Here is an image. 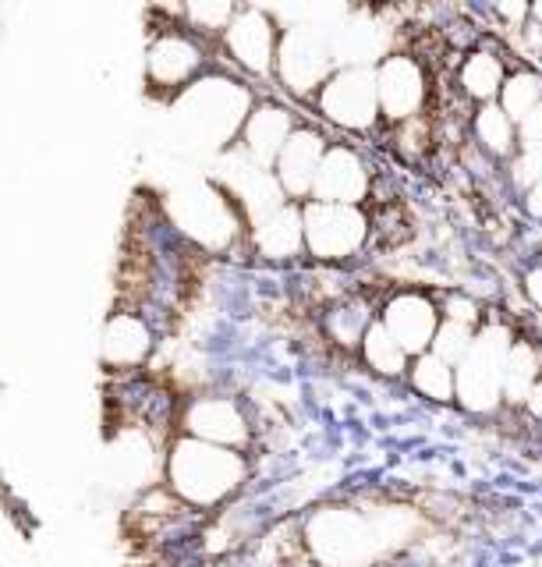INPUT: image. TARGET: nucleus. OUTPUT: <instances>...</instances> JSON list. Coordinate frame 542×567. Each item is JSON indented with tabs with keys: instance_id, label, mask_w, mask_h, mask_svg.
<instances>
[{
	"instance_id": "obj_6",
	"label": "nucleus",
	"mask_w": 542,
	"mask_h": 567,
	"mask_svg": "<svg viewBox=\"0 0 542 567\" xmlns=\"http://www.w3.org/2000/svg\"><path fill=\"white\" fill-rule=\"evenodd\" d=\"M330 64H334V50H330L326 35H320L312 25H294L277 43V75L291 89V93H316L330 79Z\"/></svg>"
},
{
	"instance_id": "obj_14",
	"label": "nucleus",
	"mask_w": 542,
	"mask_h": 567,
	"mask_svg": "<svg viewBox=\"0 0 542 567\" xmlns=\"http://www.w3.org/2000/svg\"><path fill=\"white\" fill-rule=\"evenodd\" d=\"M323 153H326V142L320 132L294 128L273 164L277 167L273 177H277V185H281V192L291 195V199H305V195H312V182H316Z\"/></svg>"
},
{
	"instance_id": "obj_27",
	"label": "nucleus",
	"mask_w": 542,
	"mask_h": 567,
	"mask_svg": "<svg viewBox=\"0 0 542 567\" xmlns=\"http://www.w3.org/2000/svg\"><path fill=\"white\" fill-rule=\"evenodd\" d=\"M188 18L196 25H202L199 32H220V29L231 25L234 8H227V4H202V8H188Z\"/></svg>"
},
{
	"instance_id": "obj_26",
	"label": "nucleus",
	"mask_w": 542,
	"mask_h": 567,
	"mask_svg": "<svg viewBox=\"0 0 542 567\" xmlns=\"http://www.w3.org/2000/svg\"><path fill=\"white\" fill-rule=\"evenodd\" d=\"M471 341H476V330H468V327H458V323H447V319H440V330H436L429 351H432L440 362L458 365V362L465 359V354H468Z\"/></svg>"
},
{
	"instance_id": "obj_7",
	"label": "nucleus",
	"mask_w": 542,
	"mask_h": 567,
	"mask_svg": "<svg viewBox=\"0 0 542 567\" xmlns=\"http://www.w3.org/2000/svg\"><path fill=\"white\" fill-rule=\"evenodd\" d=\"M320 106L326 121H334L337 128L365 132L373 128L379 117L376 100V75L369 68H344L337 75H330L320 89Z\"/></svg>"
},
{
	"instance_id": "obj_1",
	"label": "nucleus",
	"mask_w": 542,
	"mask_h": 567,
	"mask_svg": "<svg viewBox=\"0 0 542 567\" xmlns=\"http://www.w3.org/2000/svg\"><path fill=\"white\" fill-rule=\"evenodd\" d=\"M167 483L181 501L196 507H213L244 483V457L231 447L185 436L174 443L167 457Z\"/></svg>"
},
{
	"instance_id": "obj_19",
	"label": "nucleus",
	"mask_w": 542,
	"mask_h": 567,
	"mask_svg": "<svg viewBox=\"0 0 542 567\" xmlns=\"http://www.w3.org/2000/svg\"><path fill=\"white\" fill-rule=\"evenodd\" d=\"M503 82H507V75H503V61L497 58V53H489V50L468 53L465 64L458 68V85H461V93H465L468 100H479L482 106H486V103H497Z\"/></svg>"
},
{
	"instance_id": "obj_29",
	"label": "nucleus",
	"mask_w": 542,
	"mask_h": 567,
	"mask_svg": "<svg viewBox=\"0 0 542 567\" xmlns=\"http://www.w3.org/2000/svg\"><path fill=\"white\" fill-rule=\"evenodd\" d=\"M524 295H529V301L542 312V266H535V270L524 274Z\"/></svg>"
},
{
	"instance_id": "obj_28",
	"label": "nucleus",
	"mask_w": 542,
	"mask_h": 567,
	"mask_svg": "<svg viewBox=\"0 0 542 567\" xmlns=\"http://www.w3.org/2000/svg\"><path fill=\"white\" fill-rule=\"evenodd\" d=\"M518 132L524 138V146H542V103L518 124Z\"/></svg>"
},
{
	"instance_id": "obj_9",
	"label": "nucleus",
	"mask_w": 542,
	"mask_h": 567,
	"mask_svg": "<svg viewBox=\"0 0 542 567\" xmlns=\"http://www.w3.org/2000/svg\"><path fill=\"white\" fill-rule=\"evenodd\" d=\"M174 217H178L181 230L196 235L202 245H223L234 235V224H238L231 195L217 192V188H206V185L178 192Z\"/></svg>"
},
{
	"instance_id": "obj_20",
	"label": "nucleus",
	"mask_w": 542,
	"mask_h": 567,
	"mask_svg": "<svg viewBox=\"0 0 542 567\" xmlns=\"http://www.w3.org/2000/svg\"><path fill=\"white\" fill-rule=\"evenodd\" d=\"M542 380V359L529 341H514L503 362V398L524 404L529 390Z\"/></svg>"
},
{
	"instance_id": "obj_17",
	"label": "nucleus",
	"mask_w": 542,
	"mask_h": 567,
	"mask_svg": "<svg viewBox=\"0 0 542 567\" xmlns=\"http://www.w3.org/2000/svg\"><path fill=\"white\" fill-rule=\"evenodd\" d=\"M256 248L267 259H291L305 248L302 235V209L299 206H281L270 217H262L256 224Z\"/></svg>"
},
{
	"instance_id": "obj_16",
	"label": "nucleus",
	"mask_w": 542,
	"mask_h": 567,
	"mask_svg": "<svg viewBox=\"0 0 542 567\" xmlns=\"http://www.w3.org/2000/svg\"><path fill=\"white\" fill-rule=\"evenodd\" d=\"M291 132H294V124L288 111H281V106H273V103H259L241 124V153L249 156L252 164L270 167L277 164V156H281Z\"/></svg>"
},
{
	"instance_id": "obj_8",
	"label": "nucleus",
	"mask_w": 542,
	"mask_h": 567,
	"mask_svg": "<svg viewBox=\"0 0 542 567\" xmlns=\"http://www.w3.org/2000/svg\"><path fill=\"white\" fill-rule=\"evenodd\" d=\"M373 75H376V100H379L383 117L394 124L423 117L429 82H426L423 64L415 58H408V53H394V58L383 61Z\"/></svg>"
},
{
	"instance_id": "obj_2",
	"label": "nucleus",
	"mask_w": 542,
	"mask_h": 567,
	"mask_svg": "<svg viewBox=\"0 0 542 567\" xmlns=\"http://www.w3.org/2000/svg\"><path fill=\"white\" fill-rule=\"evenodd\" d=\"M178 114L196 142L223 146V138H231L249 117V93L227 79L191 82L178 103Z\"/></svg>"
},
{
	"instance_id": "obj_18",
	"label": "nucleus",
	"mask_w": 542,
	"mask_h": 567,
	"mask_svg": "<svg viewBox=\"0 0 542 567\" xmlns=\"http://www.w3.org/2000/svg\"><path fill=\"white\" fill-rule=\"evenodd\" d=\"M149 351V327L146 319H138L132 312H117L107 333H103V359L111 365H135L143 362Z\"/></svg>"
},
{
	"instance_id": "obj_31",
	"label": "nucleus",
	"mask_w": 542,
	"mask_h": 567,
	"mask_svg": "<svg viewBox=\"0 0 542 567\" xmlns=\"http://www.w3.org/2000/svg\"><path fill=\"white\" fill-rule=\"evenodd\" d=\"M529 209L535 213V217H542V182L532 188V195H529Z\"/></svg>"
},
{
	"instance_id": "obj_22",
	"label": "nucleus",
	"mask_w": 542,
	"mask_h": 567,
	"mask_svg": "<svg viewBox=\"0 0 542 567\" xmlns=\"http://www.w3.org/2000/svg\"><path fill=\"white\" fill-rule=\"evenodd\" d=\"M362 359H365V365H369V369H376L379 377H400V372L408 369L405 348H400L394 337L383 330L379 319L362 337Z\"/></svg>"
},
{
	"instance_id": "obj_10",
	"label": "nucleus",
	"mask_w": 542,
	"mask_h": 567,
	"mask_svg": "<svg viewBox=\"0 0 542 567\" xmlns=\"http://www.w3.org/2000/svg\"><path fill=\"white\" fill-rule=\"evenodd\" d=\"M379 323L405 348L408 359L411 354L418 359V354H426L432 348V337L440 330V312H436V306L423 291H400L383 306Z\"/></svg>"
},
{
	"instance_id": "obj_11",
	"label": "nucleus",
	"mask_w": 542,
	"mask_h": 567,
	"mask_svg": "<svg viewBox=\"0 0 542 567\" xmlns=\"http://www.w3.org/2000/svg\"><path fill=\"white\" fill-rule=\"evenodd\" d=\"M202 47L188 32H164L156 35L146 53V79L153 89L178 93L202 71Z\"/></svg>"
},
{
	"instance_id": "obj_23",
	"label": "nucleus",
	"mask_w": 542,
	"mask_h": 567,
	"mask_svg": "<svg viewBox=\"0 0 542 567\" xmlns=\"http://www.w3.org/2000/svg\"><path fill=\"white\" fill-rule=\"evenodd\" d=\"M539 103H542V79L532 75V71H518V75H511L497 96V106L514 124H521L524 117H529Z\"/></svg>"
},
{
	"instance_id": "obj_25",
	"label": "nucleus",
	"mask_w": 542,
	"mask_h": 567,
	"mask_svg": "<svg viewBox=\"0 0 542 567\" xmlns=\"http://www.w3.org/2000/svg\"><path fill=\"white\" fill-rule=\"evenodd\" d=\"M369 327H373V319L365 316L362 306H341V309L330 312V319H326L330 337H334V341L344 344V348H362V337H365V330H369Z\"/></svg>"
},
{
	"instance_id": "obj_15",
	"label": "nucleus",
	"mask_w": 542,
	"mask_h": 567,
	"mask_svg": "<svg viewBox=\"0 0 542 567\" xmlns=\"http://www.w3.org/2000/svg\"><path fill=\"white\" fill-rule=\"evenodd\" d=\"M185 430L196 440L217 443V447H231V451L249 440V422H244L241 408L231 398L196 401L185 415Z\"/></svg>"
},
{
	"instance_id": "obj_21",
	"label": "nucleus",
	"mask_w": 542,
	"mask_h": 567,
	"mask_svg": "<svg viewBox=\"0 0 542 567\" xmlns=\"http://www.w3.org/2000/svg\"><path fill=\"white\" fill-rule=\"evenodd\" d=\"M471 128H476V138L479 146L489 153V156H511L514 153V142H518V124L507 117L497 103H486L482 111L471 121Z\"/></svg>"
},
{
	"instance_id": "obj_24",
	"label": "nucleus",
	"mask_w": 542,
	"mask_h": 567,
	"mask_svg": "<svg viewBox=\"0 0 542 567\" xmlns=\"http://www.w3.org/2000/svg\"><path fill=\"white\" fill-rule=\"evenodd\" d=\"M411 386L429 401H450L454 398V365L440 362L432 351L418 354L411 362Z\"/></svg>"
},
{
	"instance_id": "obj_5",
	"label": "nucleus",
	"mask_w": 542,
	"mask_h": 567,
	"mask_svg": "<svg viewBox=\"0 0 542 567\" xmlns=\"http://www.w3.org/2000/svg\"><path fill=\"white\" fill-rule=\"evenodd\" d=\"M302 235L305 248L323 262L352 259L369 238V217L358 206H334L309 199L302 206Z\"/></svg>"
},
{
	"instance_id": "obj_4",
	"label": "nucleus",
	"mask_w": 542,
	"mask_h": 567,
	"mask_svg": "<svg viewBox=\"0 0 542 567\" xmlns=\"http://www.w3.org/2000/svg\"><path fill=\"white\" fill-rule=\"evenodd\" d=\"M309 546L326 567H365L387 543L376 518L358 511H323L309 525Z\"/></svg>"
},
{
	"instance_id": "obj_30",
	"label": "nucleus",
	"mask_w": 542,
	"mask_h": 567,
	"mask_svg": "<svg viewBox=\"0 0 542 567\" xmlns=\"http://www.w3.org/2000/svg\"><path fill=\"white\" fill-rule=\"evenodd\" d=\"M524 408H529V415L542 419V380L529 390V398H524Z\"/></svg>"
},
{
	"instance_id": "obj_3",
	"label": "nucleus",
	"mask_w": 542,
	"mask_h": 567,
	"mask_svg": "<svg viewBox=\"0 0 542 567\" xmlns=\"http://www.w3.org/2000/svg\"><path fill=\"white\" fill-rule=\"evenodd\" d=\"M511 330L486 327L476 333L468 354L454 372V398H461L471 412H493L503 398V362L511 351Z\"/></svg>"
},
{
	"instance_id": "obj_13",
	"label": "nucleus",
	"mask_w": 542,
	"mask_h": 567,
	"mask_svg": "<svg viewBox=\"0 0 542 567\" xmlns=\"http://www.w3.org/2000/svg\"><path fill=\"white\" fill-rule=\"evenodd\" d=\"M365 192H369V171H365L362 156L347 146H330L323 153L316 182H312V199L334 206H358Z\"/></svg>"
},
{
	"instance_id": "obj_12",
	"label": "nucleus",
	"mask_w": 542,
	"mask_h": 567,
	"mask_svg": "<svg viewBox=\"0 0 542 567\" xmlns=\"http://www.w3.org/2000/svg\"><path fill=\"white\" fill-rule=\"evenodd\" d=\"M223 40L244 71H252V75H270L273 71L281 35H277V25L270 22V14L252 11V8L234 11L231 25L223 29Z\"/></svg>"
}]
</instances>
